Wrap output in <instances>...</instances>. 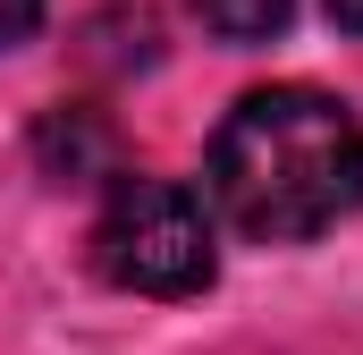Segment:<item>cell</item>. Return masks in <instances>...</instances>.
Wrapping results in <instances>:
<instances>
[{
  "mask_svg": "<svg viewBox=\"0 0 363 355\" xmlns=\"http://www.w3.org/2000/svg\"><path fill=\"white\" fill-rule=\"evenodd\" d=\"M211 203L262 246H304V237L338 229L363 203L355 110L313 85L245 93L211 136Z\"/></svg>",
  "mask_w": 363,
  "mask_h": 355,
  "instance_id": "6da1fadb",
  "label": "cell"
},
{
  "mask_svg": "<svg viewBox=\"0 0 363 355\" xmlns=\"http://www.w3.org/2000/svg\"><path fill=\"white\" fill-rule=\"evenodd\" d=\"M93 263L127 296H194L211 288V212L178 178H118L93 220Z\"/></svg>",
  "mask_w": 363,
  "mask_h": 355,
  "instance_id": "7a4b0ae2",
  "label": "cell"
},
{
  "mask_svg": "<svg viewBox=\"0 0 363 355\" xmlns=\"http://www.w3.org/2000/svg\"><path fill=\"white\" fill-rule=\"evenodd\" d=\"M34 153H43V170H51V178H85V170H101L110 136L93 127L85 110H51V119H43V136H34Z\"/></svg>",
  "mask_w": 363,
  "mask_h": 355,
  "instance_id": "3957f363",
  "label": "cell"
},
{
  "mask_svg": "<svg viewBox=\"0 0 363 355\" xmlns=\"http://www.w3.org/2000/svg\"><path fill=\"white\" fill-rule=\"evenodd\" d=\"M194 17H203L220 43H271L279 26L296 17V0H194Z\"/></svg>",
  "mask_w": 363,
  "mask_h": 355,
  "instance_id": "277c9868",
  "label": "cell"
},
{
  "mask_svg": "<svg viewBox=\"0 0 363 355\" xmlns=\"http://www.w3.org/2000/svg\"><path fill=\"white\" fill-rule=\"evenodd\" d=\"M34 26H43V0H0V51H9V43H26Z\"/></svg>",
  "mask_w": 363,
  "mask_h": 355,
  "instance_id": "5b68a950",
  "label": "cell"
},
{
  "mask_svg": "<svg viewBox=\"0 0 363 355\" xmlns=\"http://www.w3.org/2000/svg\"><path fill=\"white\" fill-rule=\"evenodd\" d=\"M330 17H338L347 34H363V0H330Z\"/></svg>",
  "mask_w": 363,
  "mask_h": 355,
  "instance_id": "8992f818",
  "label": "cell"
}]
</instances>
